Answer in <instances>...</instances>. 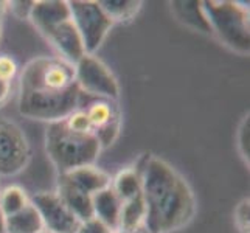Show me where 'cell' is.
Returning <instances> with one entry per match:
<instances>
[{
	"label": "cell",
	"instance_id": "31",
	"mask_svg": "<svg viewBox=\"0 0 250 233\" xmlns=\"http://www.w3.org/2000/svg\"><path fill=\"white\" fill-rule=\"evenodd\" d=\"M3 10H5V3H3V2H0V14H2Z\"/></svg>",
	"mask_w": 250,
	"mask_h": 233
},
{
	"label": "cell",
	"instance_id": "29",
	"mask_svg": "<svg viewBox=\"0 0 250 233\" xmlns=\"http://www.w3.org/2000/svg\"><path fill=\"white\" fill-rule=\"evenodd\" d=\"M114 233H152V232H151V230H148L146 227H140V229L131 230V232H120V230H117V232H114Z\"/></svg>",
	"mask_w": 250,
	"mask_h": 233
},
{
	"label": "cell",
	"instance_id": "15",
	"mask_svg": "<svg viewBox=\"0 0 250 233\" xmlns=\"http://www.w3.org/2000/svg\"><path fill=\"white\" fill-rule=\"evenodd\" d=\"M5 230L6 233H41L45 229L38 209L30 201L22 210L5 218Z\"/></svg>",
	"mask_w": 250,
	"mask_h": 233
},
{
	"label": "cell",
	"instance_id": "21",
	"mask_svg": "<svg viewBox=\"0 0 250 233\" xmlns=\"http://www.w3.org/2000/svg\"><path fill=\"white\" fill-rule=\"evenodd\" d=\"M100 5L112 22H122L132 19L140 10L142 3L132 0H107V2H100Z\"/></svg>",
	"mask_w": 250,
	"mask_h": 233
},
{
	"label": "cell",
	"instance_id": "22",
	"mask_svg": "<svg viewBox=\"0 0 250 233\" xmlns=\"http://www.w3.org/2000/svg\"><path fill=\"white\" fill-rule=\"evenodd\" d=\"M64 123L67 125L68 129H72L75 132H83V134H89V132H93V127L90 125V120L85 114L84 109H76L73 110L70 115H68Z\"/></svg>",
	"mask_w": 250,
	"mask_h": 233
},
{
	"label": "cell",
	"instance_id": "26",
	"mask_svg": "<svg viewBox=\"0 0 250 233\" xmlns=\"http://www.w3.org/2000/svg\"><path fill=\"white\" fill-rule=\"evenodd\" d=\"M76 233H114V232H112L106 224L98 221L97 218H90L80 224Z\"/></svg>",
	"mask_w": 250,
	"mask_h": 233
},
{
	"label": "cell",
	"instance_id": "13",
	"mask_svg": "<svg viewBox=\"0 0 250 233\" xmlns=\"http://www.w3.org/2000/svg\"><path fill=\"white\" fill-rule=\"evenodd\" d=\"M92 210L93 218L106 224L112 232L117 230L120 210H122V201L118 199V196L112 190V187L101 190V191L92 196Z\"/></svg>",
	"mask_w": 250,
	"mask_h": 233
},
{
	"label": "cell",
	"instance_id": "3",
	"mask_svg": "<svg viewBox=\"0 0 250 233\" xmlns=\"http://www.w3.org/2000/svg\"><path fill=\"white\" fill-rule=\"evenodd\" d=\"M202 8L208 19L213 33L226 45L239 53H249V11L235 2H202Z\"/></svg>",
	"mask_w": 250,
	"mask_h": 233
},
{
	"label": "cell",
	"instance_id": "14",
	"mask_svg": "<svg viewBox=\"0 0 250 233\" xmlns=\"http://www.w3.org/2000/svg\"><path fill=\"white\" fill-rule=\"evenodd\" d=\"M64 176L70 180L73 185L81 188L83 191H85L90 196L110 187V182H112V177L107 172L97 168L95 165H85V167L75 168L68 172H64Z\"/></svg>",
	"mask_w": 250,
	"mask_h": 233
},
{
	"label": "cell",
	"instance_id": "19",
	"mask_svg": "<svg viewBox=\"0 0 250 233\" xmlns=\"http://www.w3.org/2000/svg\"><path fill=\"white\" fill-rule=\"evenodd\" d=\"M80 109L85 110L93 131H97V129L115 122V120H120V112H118L117 106L109 100L93 98V101L89 103V106L80 107Z\"/></svg>",
	"mask_w": 250,
	"mask_h": 233
},
{
	"label": "cell",
	"instance_id": "4",
	"mask_svg": "<svg viewBox=\"0 0 250 233\" xmlns=\"http://www.w3.org/2000/svg\"><path fill=\"white\" fill-rule=\"evenodd\" d=\"M81 90L78 84L67 90L42 92V90H21L19 112L27 118L41 122H61L73 110L80 107Z\"/></svg>",
	"mask_w": 250,
	"mask_h": 233
},
{
	"label": "cell",
	"instance_id": "25",
	"mask_svg": "<svg viewBox=\"0 0 250 233\" xmlns=\"http://www.w3.org/2000/svg\"><path fill=\"white\" fill-rule=\"evenodd\" d=\"M235 222L241 233H249V199H244L236 207Z\"/></svg>",
	"mask_w": 250,
	"mask_h": 233
},
{
	"label": "cell",
	"instance_id": "5",
	"mask_svg": "<svg viewBox=\"0 0 250 233\" xmlns=\"http://www.w3.org/2000/svg\"><path fill=\"white\" fill-rule=\"evenodd\" d=\"M75 84V67L61 58L33 59L25 65L21 76V90L58 92Z\"/></svg>",
	"mask_w": 250,
	"mask_h": 233
},
{
	"label": "cell",
	"instance_id": "18",
	"mask_svg": "<svg viewBox=\"0 0 250 233\" xmlns=\"http://www.w3.org/2000/svg\"><path fill=\"white\" fill-rule=\"evenodd\" d=\"M145 221H146V205H145L142 193L139 196L132 197V199L122 202V210H120L117 230L120 232L137 230L140 227H145Z\"/></svg>",
	"mask_w": 250,
	"mask_h": 233
},
{
	"label": "cell",
	"instance_id": "30",
	"mask_svg": "<svg viewBox=\"0 0 250 233\" xmlns=\"http://www.w3.org/2000/svg\"><path fill=\"white\" fill-rule=\"evenodd\" d=\"M0 233H6V230H5V216H3L2 210H0Z\"/></svg>",
	"mask_w": 250,
	"mask_h": 233
},
{
	"label": "cell",
	"instance_id": "6",
	"mask_svg": "<svg viewBox=\"0 0 250 233\" xmlns=\"http://www.w3.org/2000/svg\"><path fill=\"white\" fill-rule=\"evenodd\" d=\"M68 8H70L72 21L81 36L85 53L93 55L103 44L114 22L109 19L100 2L73 0L68 2Z\"/></svg>",
	"mask_w": 250,
	"mask_h": 233
},
{
	"label": "cell",
	"instance_id": "10",
	"mask_svg": "<svg viewBox=\"0 0 250 233\" xmlns=\"http://www.w3.org/2000/svg\"><path fill=\"white\" fill-rule=\"evenodd\" d=\"M42 34H44L51 42V45L59 51V55L62 56L61 59H64L68 64L75 65L85 55L81 36L75 27L72 17L67 21L59 22L58 25L48 28Z\"/></svg>",
	"mask_w": 250,
	"mask_h": 233
},
{
	"label": "cell",
	"instance_id": "1",
	"mask_svg": "<svg viewBox=\"0 0 250 233\" xmlns=\"http://www.w3.org/2000/svg\"><path fill=\"white\" fill-rule=\"evenodd\" d=\"M142 196L146 205L145 227L152 233L176 232L196 213V199L187 180L160 157L149 155L145 163Z\"/></svg>",
	"mask_w": 250,
	"mask_h": 233
},
{
	"label": "cell",
	"instance_id": "7",
	"mask_svg": "<svg viewBox=\"0 0 250 233\" xmlns=\"http://www.w3.org/2000/svg\"><path fill=\"white\" fill-rule=\"evenodd\" d=\"M73 67L75 81L84 95L109 101L118 98L120 85L117 78L101 59L85 53Z\"/></svg>",
	"mask_w": 250,
	"mask_h": 233
},
{
	"label": "cell",
	"instance_id": "33",
	"mask_svg": "<svg viewBox=\"0 0 250 233\" xmlns=\"http://www.w3.org/2000/svg\"><path fill=\"white\" fill-rule=\"evenodd\" d=\"M41 233H51V232H47V230H42Z\"/></svg>",
	"mask_w": 250,
	"mask_h": 233
},
{
	"label": "cell",
	"instance_id": "27",
	"mask_svg": "<svg viewBox=\"0 0 250 233\" xmlns=\"http://www.w3.org/2000/svg\"><path fill=\"white\" fill-rule=\"evenodd\" d=\"M238 145H239L241 152H243V157H247V160H249V117L244 120L243 127L239 129Z\"/></svg>",
	"mask_w": 250,
	"mask_h": 233
},
{
	"label": "cell",
	"instance_id": "11",
	"mask_svg": "<svg viewBox=\"0 0 250 233\" xmlns=\"http://www.w3.org/2000/svg\"><path fill=\"white\" fill-rule=\"evenodd\" d=\"M56 193L62 199V202L67 205V209L70 210L81 222L93 218L92 196L83 191V190L78 188L76 185H73L64 174L58 176Z\"/></svg>",
	"mask_w": 250,
	"mask_h": 233
},
{
	"label": "cell",
	"instance_id": "23",
	"mask_svg": "<svg viewBox=\"0 0 250 233\" xmlns=\"http://www.w3.org/2000/svg\"><path fill=\"white\" fill-rule=\"evenodd\" d=\"M118 132H120V120H115V122H112L106 126L97 129V131H93L101 148H106V146H110L114 143L118 137Z\"/></svg>",
	"mask_w": 250,
	"mask_h": 233
},
{
	"label": "cell",
	"instance_id": "9",
	"mask_svg": "<svg viewBox=\"0 0 250 233\" xmlns=\"http://www.w3.org/2000/svg\"><path fill=\"white\" fill-rule=\"evenodd\" d=\"M36 207L44 229L51 233H76L81 221L67 209L56 191H42L30 199Z\"/></svg>",
	"mask_w": 250,
	"mask_h": 233
},
{
	"label": "cell",
	"instance_id": "24",
	"mask_svg": "<svg viewBox=\"0 0 250 233\" xmlns=\"http://www.w3.org/2000/svg\"><path fill=\"white\" fill-rule=\"evenodd\" d=\"M17 73V64L10 56H0V81L10 83Z\"/></svg>",
	"mask_w": 250,
	"mask_h": 233
},
{
	"label": "cell",
	"instance_id": "32",
	"mask_svg": "<svg viewBox=\"0 0 250 233\" xmlns=\"http://www.w3.org/2000/svg\"><path fill=\"white\" fill-rule=\"evenodd\" d=\"M0 36H2V22H0Z\"/></svg>",
	"mask_w": 250,
	"mask_h": 233
},
{
	"label": "cell",
	"instance_id": "20",
	"mask_svg": "<svg viewBox=\"0 0 250 233\" xmlns=\"http://www.w3.org/2000/svg\"><path fill=\"white\" fill-rule=\"evenodd\" d=\"M28 204L30 197L27 196L23 188L17 185H10L0 190V210H2L5 218L22 210Z\"/></svg>",
	"mask_w": 250,
	"mask_h": 233
},
{
	"label": "cell",
	"instance_id": "16",
	"mask_svg": "<svg viewBox=\"0 0 250 233\" xmlns=\"http://www.w3.org/2000/svg\"><path fill=\"white\" fill-rule=\"evenodd\" d=\"M171 6L180 22L189 25L201 33L213 34L211 25L202 8V2H172Z\"/></svg>",
	"mask_w": 250,
	"mask_h": 233
},
{
	"label": "cell",
	"instance_id": "12",
	"mask_svg": "<svg viewBox=\"0 0 250 233\" xmlns=\"http://www.w3.org/2000/svg\"><path fill=\"white\" fill-rule=\"evenodd\" d=\"M30 19L33 25L41 33L55 27L59 22L70 19V8L68 2L62 0H42V2H33Z\"/></svg>",
	"mask_w": 250,
	"mask_h": 233
},
{
	"label": "cell",
	"instance_id": "28",
	"mask_svg": "<svg viewBox=\"0 0 250 233\" xmlns=\"http://www.w3.org/2000/svg\"><path fill=\"white\" fill-rule=\"evenodd\" d=\"M10 83H5V81H0V106L3 105L5 100L8 98L10 95Z\"/></svg>",
	"mask_w": 250,
	"mask_h": 233
},
{
	"label": "cell",
	"instance_id": "8",
	"mask_svg": "<svg viewBox=\"0 0 250 233\" xmlns=\"http://www.w3.org/2000/svg\"><path fill=\"white\" fill-rule=\"evenodd\" d=\"M30 160V145L19 125L0 118V176H14Z\"/></svg>",
	"mask_w": 250,
	"mask_h": 233
},
{
	"label": "cell",
	"instance_id": "2",
	"mask_svg": "<svg viewBox=\"0 0 250 233\" xmlns=\"http://www.w3.org/2000/svg\"><path fill=\"white\" fill-rule=\"evenodd\" d=\"M47 154L59 174L93 165L101 146L93 132L83 134L68 129L64 120L50 123L45 132Z\"/></svg>",
	"mask_w": 250,
	"mask_h": 233
},
{
	"label": "cell",
	"instance_id": "17",
	"mask_svg": "<svg viewBox=\"0 0 250 233\" xmlns=\"http://www.w3.org/2000/svg\"><path fill=\"white\" fill-rule=\"evenodd\" d=\"M145 168V167H143ZM143 168H127L120 171L112 179L110 187L122 202H126L142 193V171Z\"/></svg>",
	"mask_w": 250,
	"mask_h": 233
}]
</instances>
